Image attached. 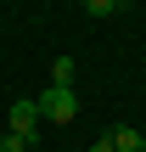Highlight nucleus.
<instances>
[{
  "mask_svg": "<svg viewBox=\"0 0 146 152\" xmlns=\"http://www.w3.org/2000/svg\"><path fill=\"white\" fill-rule=\"evenodd\" d=\"M73 113H79L73 85H51V90H39V118H51V124H73Z\"/></svg>",
  "mask_w": 146,
  "mask_h": 152,
  "instance_id": "obj_1",
  "label": "nucleus"
},
{
  "mask_svg": "<svg viewBox=\"0 0 146 152\" xmlns=\"http://www.w3.org/2000/svg\"><path fill=\"white\" fill-rule=\"evenodd\" d=\"M6 124H11L17 135H28V141H34V130H39V102H28V96H23V102H11Z\"/></svg>",
  "mask_w": 146,
  "mask_h": 152,
  "instance_id": "obj_2",
  "label": "nucleus"
},
{
  "mask_svg": "<svg viewBox=\"0 0 146 152\" xmlns=\"http://www.w3.org/2000/svg\"><path fill=\"white\" fill-rule=\"evenodd\" d=\"M107 135H113V147H118V152H146V135H141V130H129V124H118V130H107Z\"/></svg>",
  "mask_w": 146,
  "mask_h": 152,
  "instance_id": "obj_3",
  "label": "nucleus"
},
{
  "mask_svg": "<svg viewBox=\"0 0 146 152\" xmlns=\"http://www.w3.org/2000/svg\"><path fill=\"white\" fill-rule=\"evenodd\" d=\"M51 85H73V56H56L51 62Z\"/></svg>",
  "mask_w": 146,
  "mask_h": 152,
  "instance_id": "obj_4",
  "label": "nucleus"
},
{
  "mask_svg": "<svg viewBox=\"0 0 146 152\" xmlns=\"http://www.w3.org/2000/svg\"><path fill=\"white\" fill-rule=\"evenodd\" d=\"M118 6H124V0H84V11H90V17H113Z\"/></svg>",
  "mask_w": 146,
  "mask_h": 152,
  "instance_id": "obj_5",
  "label": "nucleus"
},
{
  "mask_svg": "<svg viewBox=\"0 0 146 152\" xmlns=\"http://www.w3.org/2000/svg\"><path fill=\"white\" fill-rule=\"evenodd\" d=\"M28 147V135H17V130H6V135H0V152H23Z\"/></svg>",
  "mask_w": 146,
  "mask_h": 152,
  "instance_id": "obj_6",
  "label": "nucleus"
},
{
  "mask_svg": "<svg viewBox=\"0 0 146 152\" xmlns=\"http://www.w3.org/2000/svg\"><path fill=\"white\" fill-rule=\"evenodd\" d=\"M90 152H118V147H113V135H101V141H96Z\"/></svg>",
  "mask_w": 146,
  "mask_h": 152,
  "instance_id": "obj_7",
  "label": "nucleus"
}]
</instances>
